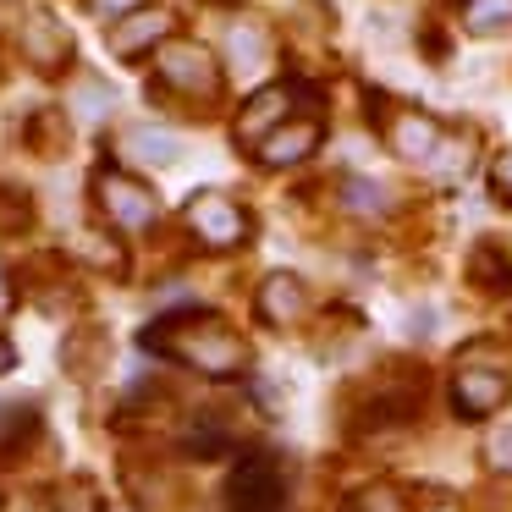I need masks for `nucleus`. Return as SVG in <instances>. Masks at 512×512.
<instances>
[{"instance_id":"nucleus-13","label":"nucleus","mask_w":512,"mask_h":512,"mask_svg":"<svg viewBox=\"0 0 512 512\" xmlns=\"http://www.w3.org/2000/svg\"><path fill=\"white\" fill-rule=\"evenodd\" d=\"M391 144H397L408 160H424L435 149V127L424 122V116H402V122L391 127Z\"/></svg>"},{"instance_id":"nucleus-15","label":"nucleus","mask_w":512,"mask_h":512,"mask_svg":"<svg viewBox=\"0 0 512 512\" xmlns=\"http://www.w3.org/2000/svg\"><path fill=\"white\" fill-rule=\"evenodd\" d=\"M56 507H61V512H105L89 479H67V485L56 490Z\"/></svg>"},{"instance_id":"nucleus-4","label":"nucleus","mask_w":512,"mask_h":512,"mask_svg":"<svg viewBox=\"0 0 512 512\" xmlns=\"http://www.w3.org/2000/svg\"><path fill=\"white\" fill-rule=\"evenodd\" d=\"M94 193H100L105 215H111L116 226H149L155 221V193H149L144 182L122 177V171H100V177H94Z\"/></svg>"},{"instance_id":"nucleus-9","label":"nucleus","mask_w":512,"mask_h":512,"mask_svg":"<svg viewBox=\"0 0 512 512\" xmlns=\"http://www.w3.org/2000/svg\"><path fill=\"white\" fill-rule=\"evenodd\" d=\"M298 309H303V281L298 276H270L265 292H259V314H265L270 325H287Z\"/></svg>"},{"instance_id":"nucleus-18","label":"nucleus","mask_w":512,"mask_h":512,"mask_svg":"<svg viewBox=\"0 0 512 512\" xmlns=\"http://www.w3.org/2000/svg\"><path fill=\"white\" fill-rule=\"evenodd\" d=\"M490 463L512 468V435H490Z\"/></svg>"},{"instance_id":"nucleus-17","label":"nucleus","mask_w":512,"mask_h":512,"mask_svg":"<svg viewBox=\"0 0 512 512\" xmlns=\"http://www.w3.org/2000/svg\"><path fill=\"white\" fill-rule=\"evenodd\" d=\"M232 56H237V67H259V56H265V39L248 34V28H237V34H232Z\"/></svg>"},{"instance_id":"nucleus-2","label":"nucleus","mask_w":512,"mask_h":512,"mask_svg":"<svg viewBox=\"0 0 512 512\" xmlns=\"http://www.w3.org/2000/svg\"><path fill=\"white\" fill-rule=\"evenodd\" d=\"M232 507L237 512H281V501H287V474H281L270 457H248L243 468L232 474Z\"/></svg>"},{"instance_id":"nucleus-11","label":"nucleus","mask_w":512,"mask_h":512,"mask_svg":"<svg viewBox=\"0 0 512 512\" xmlns=\"http://www.w3.org/2000/svg\"><path fill=\"white\" fill-rule=\"evenodd\" d=\"M23 45H28V56H34V67H61V56H67V34H61L50 17H34L28 23V34H23Z\"/></svg>"},{"instance_id":"nucleus-1","label":"nucleus","mask_w":512,"mask_h":512,"mask_svg":"<svg viewBox=\"0 0 512 512\" xmlns=\"http://www.w3.org/2000/svg\"><path fill=\"white\" fill-rule=\"evenodd\" d=\"M149 347H160V353L182 358V364L204 369V375H232V369L248 364L243 342H237L232 331H226L221 320H210V314H188V320H160L155 331L144 336Z\"/></svg>"},{"instance_id":"nucleus-10","label":"nucleus","mask_w":512,"mask_h":512,"mask_svg":"<svg viewBox=\"0 0 512 512\" xmlns=\"http://www.w3.org/2000/svg\"><path fill=\"white\" fill-rule=\"evenodd\" d=\"M166 17L160 12H144V17H133V23H122V28H111V50L116 56H138L144 45H155V39H166Z\"/></svg>"},{"instance_id":"nucleus-22","label":"nucleus","mask_w":512,"mask_h":512,"mask_svg":"<svg viewBox=\"0 0 512 512\" xmlns=\"http://www.w3.org/2000/svg\"><path fill=\"white\" fill-rule=\"evenodd\" d=\"M12 309V287H6V276H0V314Z\"/></svg>"},{"instance_id":"nucleus-16","label":"nucleus","mask_w":512,"mask_h":512,"mask_svg":"<svg viewBox=\"0 0 512 512\" xmlns=\"http://www.w3.org/2000/svg\"><path fill=\"white\" fill-rule=\"evenodd\" d=\"M347 204L358 215H375V210H386V188H375V182H347Z\"/></svg>"},{"instance_id":"nucleus-12","label":"nucleus","mask_w":512,"mask_h":512,"mask_svg":"<svg viewBox=\"0 0 512 512\" xmlns=\"http://www.w3.org/2000/svg\"><path fill=\"white\" fill-rule=\"evenodd\" d=\"M281 105H287V89H265V94H259V100L243 111V122H237V133H243V138H259V144H265V127L281 116Z\"/></svg>"},{"instance_id":"nucleus-6","label":"nucleus","mask_w":512,"mask_h":512,"mask_svg":"<svg viewBox=\"0 0 512 512\" xmlns=\"http://www.w3.org/2000/svg\"><path fill=\"white\" fill-rule=\"evenodd\" d=\"M501 402H507V380H501L496 369H463V375H457V413L485 419Z\"/></svg>"},{"instance_id":"nucleus-3","label":"nucleus","mask_w":512,"mask_h":512,"mask_svg":"<svg viewBox=\"0 0 512 512\" xmlns=\"http://www.w3.org/2000/svg\"><path fill=\"white\" fill-rule=\"evenodd\" d=\"M188 226L204 237L210 248H237L248 237V215L237 210L226 193H199V199L188 204Z\"/></svg>"},{"instance_id":"nucleus-20","label":"nucleus","mask_w":512,"mask_h":512,"mask_svg":"<svg viewBox=\"0 0 512 512\" xmlns=\"http://www.w3.org/2000/svg\"><path fill=\"white\" fill-rule=\"evenodd\" d=\"M347 512H391V501L380 496V490H369V496H358V501H353V507H347Z\"/></svg>"},{"instance_id":"nucleus-5","label":"nucleus","mask_w":512,"mask_h":512,"mask_svg":"<svg viewBox=\"0 0 512 512\" xmlns=\"http://www.w3.org/2000/svg\"><path fill=\"white\" fill-rule=\"evenodd\" d=\"M160 78L182 94H215V61H210V50H199V45H166Z\"/></svg>"},{"instance_id":"nucleus-7","label":"nucleus","mask_w":512,"mask_h":512,"mask_svg":"<svg viewBox=\"0 0 512 512\" xmlns=\"http://www.w3.org/2000/svg\"><path fill=\"white\" fill-rule=\"evenodd\" d=\"M314 144H320V127H314V122H298V127H281V133H270L265 144H259V160H265V166H292V160H303Z\"/></svg>"},{"instance_id":"nucleus-21","label":"nucleus","mask_w":512,"mask_h":512,"mask_svg":"<svg viewBox=\"0 0 512 512\" xmlns=\"http://www.w3.org/2000/svg\"><path fill=\"white\" fill-rule=\"evenodd\" d=\"M100 17H116V12H127V6H138V0H89Z\"/></svg>"},{"instance_id":"nucleus-19","label":"nucleus","mask_w":512,"mask_h":512,"mask_svg":"<svg viewBox=\"0 0 512 512\" xmlns=\"http://www.w3.org/2000/svg\"><path fill=\"white\" fill-rule=\"evenodd\" d=\"M496 193H501V199H512V149L496 160Z\"/></svg>"},{"instance_id":"nucleus-23","label":"nucleus","mask_w":512,"mask_h":512,"mask_svg":"<svg viewBox=\"0 0 512 512\" xmlns=\"http://www.w3.org/2000/svg\"><path fill=\"white\" fill-rule=\"evenodd\" d=\"M12 364V342H0V369Z\"/></svg>"},{"instance_id":"nucleus-14","label":"nucleus","mask_w":512,"mask_h":512,"mask_svg":"<svg viewBox=\"0 0 512 512\" xmlns=\"http://www.w3.org/2000/svg\"><path fill=\"white\" fill-rule=\"evenodd\" d=\"M512 23V0H468V28L474 34H496Z\"/></svg>"},{"instance_id":"nucleus-8","label":"nucleus","mask_w":512,"mask_h":512,"mask_svg":"<svg viewBox=\"0 0 512 512\" xmlns=\"http://www.w3.org/2000/svg\"><path fill=\"white\" fill-rule=\"evenodd\" d=\"M133 160H149V166H177L182 160V138L177 133H160V127H133L122 138Z\"/></svg>"}]
</instances>
